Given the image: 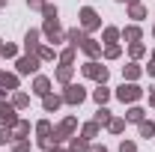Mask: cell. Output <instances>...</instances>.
Masks as SVG:
<instances>
[{"instance_id":"cell-1","label":"cell","mask_w":155,"mask_h":152,"mask_svg":"<svg viewBox=\"0 0 155 152\" xmlns=\"http://www.w3.org/2000/svg\"><path fill=\"white\" fill-rule=\"evenodd\" d=\"M81 72H84V78H93L96 84H107V66H101L98 60H87L84 66H81Z\"/></svg>"},{"instance_id":"cell-2","label":"cell","mask_w":155,"mask_h":152,"mask_svg":"<svg viewBox=\"0 0 155 152\" xmlns=\"http://www.w3.org/2000/svg\"><path fill=\"white\" fill-rule=\"evenodd\" d=\"M75 128H78V119H75V116H66L60 125L51 128V143H63L66 137H72V134H75Z\"/></svg>"},{"instance_id":"cell-3","label":"cell","mask_w":155,"mask_h":152,"mask_svg":"<svg viewBox=\"0 0 155 152\" xmlns=\"http://www.w3.org/2000/svg\"><path fill=\"white\" fill-rule=\"evenodd\" d=\"M78 18H81V30H84V33H93V30L101 27V15H98L93 6H84Z\"/></svg>"},{"instance_id":"cell-4","label":"cell","mask_w":155,"mask_h":152,"mask_svg":"<svg viewBox=\"0 0 155 152\" xmlns=\"http://www.w3.org/2000/svg\"><path fill=\"white\" fill-rule=\"evenodd\" d=\"M140 95H143V90L137 87L134 81H128V84H122V87L116 90V98H119L122 104H134V101L140 98Z\"/></svg>"},{"instance_id":"cell-5","label":"cell","mask_w":155,"mask_h":152,"mask_svg":"<svg viewBox=\"0 0 155 152\" xmlns=\"http://www.w3.org/2000/svg\"><path fill=\"white\" fill-rule=\"evenodd\" d=\"M87 98V90L81 87V84H66V93H63V104H72V107H78L81 101Z\"/></svg>"},{"instance_id":"cell-6","label":"cell","mask_w":155,"mask_h":152,"mask_svg":"<svg viewBox=\"0 0 155 152\" xmlns=\"http://www.w3.org/2000/svg\"><path fill=\"white\" fill-rule=\"evenodd\" d=\"M42 33L48 36V42H63L66 39V33H63V27H60V18H45V24H42Z\"/></svg>"},{"instance_id":"cell-7","label":"cell","mask_w":155,"mask_h":152,"mask_svg":"<svg viewBox=\"0 0 155 152\" xmlns=\"http://www.w3.org/2000/svg\"><path fill=\"white\" fill-rule=\"evenodd\" d=\"M39 63H42V60H39L36 54H24V57H18V63H15V66H18V75H36Z\"/></svg>"},{"instance_id":"cell-8","label":"cell","mask_w":155,"mask_h":152,"mask_svg":"<svg viewBox=\"0 0 155 152\" xmlns=\"http://www.w3.org/2000/svg\"><path fill=\"white\" fill-rule=\"evenodd\" d=\"M0 122H3L6 128H12V125L18 122V116H15V104H12V101H3V98H0Z\"/></svg>"},{"instance_id":"cell-9","label":"cell","mask_w":155,"mask_h":152,"mask_svg":"<svg viewBox=\"0 0 155 152\" xmlns=\"http://www.w3.org/2000/svg\"><path fill=\"white\" fill-rule=\"evenodd\" d=\"M81 51H84L90 60H98V57H101V42H96V39H90V36H84V42H81Z\"/></svg>"},{"instance_id":"cell-10","label":"cell","mask_w":155,"mask_h":152,"mask_svg":"<svg viewBox=\"0 0 155 152\" xmlns=\"http://www.w3.org/2000/svg\"><path fill=\"white\" fill-rule=\"evenodd\" d=\"M39 39H42V30H27V36H24V51L27 54H36V48L42 45Z\"/></svg>"},{"instance_id":"cell-11","label":"cell","mask_w":155,"mask_h":152,"mask_svg":"<svg viewBox=\"0 0 155 152\" xmlns=\"http://www.w3.org/2000/svg\"><path fill=\"white\" fill-rule=\"evenodd\" d=\"M54 78H57V84H63V87H66V84H72V78H75V66H72V63H63Z\"/></svg>"},{"instance_id":"cell-12","label":"cell","mask_w":155,"mask_h":152,"mask_svg":"<svg viewBox=\"0 0 155 152\" xmlns=\"http://www.w3.org/2000/svg\"><path fill=\"white\" fill-rule=\"evenodd\" d=\"M119 36L131 45V42H140V39H143V30H140L137 24H128V27H122V30H119Z\"/></svg>"},{"instance_id":"cell-13","label":"cell","mask_w":155,"mask_h":152,"mask_svg":"<svg viewBox=\"0 0 155 152\" xmlns=\"http://www.w3.org/2000/svg\"><path fill=\"white\" fill-rule=\"evenodd\" d=\"M0 90H3V93H15V90H18V75L0 72Z\"/></svg>"},{"instance_id":"cell-14","label":"cell","mask_w":155,"mask_h":152,"mask_svg":"<svg viewBox=\"0 0 155 152\" xmlns=\"http://www.w3.org/2000/svg\"><path fill=\"white\" fill-rule=\"evenodd\" d=\"M60 104H63V95H54V93L42 95V107H45L48 114H54V111H60Z\"/></svg>"},{"instance_id":"cell-15","label":"cell","mask_w":155,"mask_h":152,"mask_svg":"<svg viewBox=\"0 0 155 152\" xmlns=\"http://www.w3.org/2000/svg\"><path fill=\"white\" fill-rule=\"evenodd\" d=\"M33 93H36V95H48V93H51V78L36 75V81H33Z\"/></svg>"},{"instance_id":"cell-16","label":"cell","mask_w":155,"mask_h":152,"mask_svg":"<svg viewBox=\"0 0 155 152\" xmlns=\"http://www.w3.org/2000/svg\"><path fill=\"white\" fill-rule=\"evenodd\" d=\"M84 36H87V33H84L81 27H72V30H66V42H69L72 48H81V42H84Z\"/></svg>"},{"instance_id":"cell-17","label":"cell","mask_w":155,"mask_h":152,"mask_svg":"<svg viewBox=\"0 0 155 152\" xmlns=\"http://www.w3.org/2000/svg\"><path fill=\"white\" fill-rule=\"evenodd\" d=\"M140 75H143V69L137 66V60H134V63H128V66H122V78H125V81H137Z\"/></svg>"},{"instance_id":"cell-18","label":"cell","mask_w":155,"mask_h":152,"mask_svg":"<svg viewBox=\"0 0 155 152\" xmlns=\"http://www.w3.org/2000/svg\"><path fill=\"white\" fill-rule=\"evenodd\" d=\"M137 131H140V137L149 140V137H155V122L152 119H140V122H137Z\"/></svg>"},{"instance_id":"cell-19","label":"cell","mask_w":155,"mask_h":152,"mask_svg":"<svg viewBox=\"0 0 155 152\" xmlns=\"http://www.w3.org/2000/svg\"><path fill=\"white\" fill-rule=\"evenodd\" d=\"M107 98H110V90H107L104 84H98L96 90H93V101H96V104H107Z\"/></svg>"},{"instance_id":"cell-20","label":"cell","mask_w":155,"mask_h":152,"mask_svg":"<svg viewBox=\"0 0 155 152\" xmlns=\"http://www.w3.org/2000/svg\"><path fill=\"white\" fill-rule=\"evenodd\" d=\"M69 149L72 152H90V140H87V137H84V134H81V137H72V143H69Z\"/></svg>"},{"instance_id":"cell-21","label":"cell","mask_w":155,"mask_h":152,"mask_svg":"<svg viewBox=\"0 0 155 152\" xmlns=\"http://www.w3.org/2000/svg\"><path fill=\"white\" fill-rule=\"evenodd\" d=\"M36 57L42 60V63H51V60H57V51L48 48V45H39V48H36Z\"/></svg>"},{"instance_id":"cell-22","label":"cell","mask_w":155,"mask_h":152,"mask_svg":"<svg viewBox=\"0 0 155 152\" xmlns=\"http://www.w3.org/2000/svg\"><path fill=\"white\" fill-rule=\"evenodd\" d=\"M128 18L143 21V18H146V6H143V3H131V6H128Z\"/></svg>"},{"instance_id":"cell-23","label":"cell","mask_w":155,"mask_h":152,"mask_svg":"<svg viewBox=\"0 0 155 152\" xmlns=\"http://www.w3.org/2000/svg\"><path fill=\"white\" fill-rule=\"evenodd\" d=\"M27 134H30V122L27 119H18L12 125V137H27Z\"/></svg>"},{"instance_id":"cell-24","label":"cell","mask_w":155,"mask_h":152,"mask_svg":"<svg viewBox=\"0 0 155 152\" xmlns=\"http://www.w3.org/2000/svg\"><path fill=\"white\" fill-rule=\"evenodd\" d=\"M98 128H101V125H98L96 119H93V122H87V125L81 128V134H84L87 140H93V137H98Z\"/></svg>"},{"instance_id":"cell-25","label":"cell","mask_w":155,"mask_h":152,"mask_svg":"<svg viewBox=\"0 0 155 152\" xmlns=\"http://www.w3.org/2000/svg\"><path fill=\"white\" fill-rule=\"evenodd\" d=\"M140 119H146V111H143V107H128L125 122H140Z\"/></svg>"},{"instance_id":"cell-26","label":"cell","mask_w":155,"mask_h":152,"mask_svg":"<svg viewBox=\"0 0 155 152\" xmlns=\"http://www.w3.org/2000/svg\"><path fill=\"white\" fill-rule=\"evenodd\" d=\"M128 54H131V60H140L146 54V45H143V42H131V45H128Z\"/></svg>"},{"instance_id":"cell-27","label":"cell","mask_w":155,"mask_h":152,"mask_svg":"<svg viewBox=\"0 0 155 152\" xmlns=\"http://www.w3.org/2000/svg\"><path fill=\"white\" fill-rule=\"evenodd\" d=\"M110 119H114V116H110V111H107L104 104H98V111H96V122H98V125H107Z\"/></svg>"},{"instance_id":"cell-28","label":"cell","mask_w":155,"mask_h":152,"mask_svg":"<svg viewBox=\"0 0 155 152\" xmlns=\"http://www.w3.org/2000/svg\"><path fill=\"white\" fill-rule=\"evenodd\" d=\"M51 128H54V125H51L48 119H39L36 122V134L39 137H48V140H51Z\"/></svg>"},{"instance_id":"cell-29","label":"cell","mask_w":155,"mask_h":152,"mask_svg":"<svg viewBox=\"0 0 155 152\" xmlns=\"http://www.w3.org/2000/svg\"><path fill=\"white\" fill-rule=\"evenodd\" d=\"M101 54H104V60H116L119 54H122V48H119L116 42H110V45H104V51H101Z\"/></svg>"},{"instance_id":"cell-30","label":"cell","mask_w":155,"mask_h":152,"mask_svg":"<svg viewBox=\"0 0 155 152\" xmlns=\"http://www.w3.org/2000/svg\"><path fill=\"white\" fill-rule=\"evenodd\" d=\"M101 39H104V45L116 42V39H119V27H104V30H101Z\"/></svg>"},{"instance_id":"cell-31","label":"cell","mask_w":155,"mask_h":152,"mask_svg":"<svg viewBox=\"0 0 155 152\" xmlns=\"http://www.w3.org/2000/svg\"><path fill=\"white\" fill-rule=\"evenodd\" d=\"M0 57H3V60H12V57H18V48H15V45H9V42H6V45L0 42Z\"/></svg>"},{"instance_id":"cell-32","label":"cell","mask_w":155,"mask_h":152,"mask_svg":"<svg viewBox=\"0 0 155 152\" xmlns=\"http://www.w3.org/2000/svg\"><path fill=\"white\" fill-rule=\"evenodd\" d=\"M12 104H15V107H27V104H30V95L15 90V93H12Z\"/></svg>"},{"instance_id":"cell-33","label":"cell","mask_w":155,"mask_h":152,"mask_svg":"<svg viewBox=\"0 0 155 152\" xmlns=\"http://www.w3.org/2000/svg\"><path fill=\"white\" fill-rule=\"evenodd\" d=\"M107 128H110V134H122V131H125V119H119V116H114V119L107 122Z\"/></svg>"},{"instance_id":"cell-34","label":"cell","mask_w":155,"mask_h":152,"mask_svg":"<svg viewBox=\"0 0 155 152\" xmlns=\"http://www.w3.org/2000/svg\"><path fill=\"white\" fill-rule=\"evenodd\" d=\"M75 54H78V48H72V45H69V48L60 54V63H75Z\"/></svg>"},{"instance_id":"cell-35","label":"cell","mask_w":155,"mask_h":152,"mask_svg":"<svg viewBox=\"0 0 155 152\" xmlns=\"http://www.w3.org/2000/svg\"><path fill=\"white\" fill-rule=\"evenodd\" d=\"M12 152H30V140H27V137L15 140V143H12Z\"/></svg>"},{"instance_id":"cell-36","label":"cell","mask_w":155,"mask_h":152,"mask_svg":"<svg viewBox=\"0 0 155 152\" xmlns=\"http://www.w3.org/2000/svg\"><path fill=\"white\" fill-rule=\"evenodd\" d=\"M39 12H42L45 18H57V15H60V12H57V6H54V3H45V6L39 9Z\"/></svg>"},{"instance_id":"cell-37","label":"cell","mask_w":155,"mask_h":152,"mask_svg":"<svg viewBox=\"0 0 155 152\" xmlns=\"http://www.w3.org/2000/svg\"><path fill=\"white\" fill-rule=\"evenodd\" d=\"M119 152H137V143L134 140H122L119 143Z\"/></svg>"},{"instance_id":"cell-38","label":"cell","mask_w":155,"mask_h":152,"mask_svg":"<svg viewBox=\"0 0 155 152\" xmlns=\"http://www.w3.org/2000/svg\"><path fill=\"white\" fill-rule=\"evenodd\" d=\"M12 140V128H0V146H6Z\"/></svg>"},{"instance_id":"cell-39","label":"cell","mask_w":155,"mask_h":152,"mask_svg":"<svg viewBox=\"0 0 155 152\" xmlns=\"http://www.w3.org/2000/svg\"><path fill=\"white\" fill-rule=\"evenodd\" d=\"M45 3H48V0H27V6H30V9H42Z\"/></svg>"},{"instance_id":"cell-40","label":"cell","mask_w":155,"mask_h":152,"mask_svg":"<svg viewBox=\"0 0 155 152\" xmlns=\"http://www.w3.org/2000/svg\"><path fill=\"white\" fill-rule=\"evenodd\" d=\"M90 152H107L104 146H98V143H90Z\"/></svg>"},{"instance_id":"cell-41","label":"cell","mask_w":155,"mask_h":152,"mask_svg":"<svg viewBox=\"0 0 155 152\" xmlns=\"http://www.w3.org/2000/svg\"><path fill=\"white\" fill-rule=\"evenodd\" d=\"M146 72H149V78H155V57H152V63L146 66Z\"/></svg>"},{"instance_id":"cell-42","label":"cell","mask_w":155,"mask_h":152,"mask_svg":"<svg viewBox=\"0 0 155 152\" xmlns=\"http://www.w3.org/2000/svg\"><path fill=\"white\" fill-rule=\"evenodd\" d=\"M149 107H155V90L149 93Z\"/></svg>"},{"instance_id":"cell-43","label":"cell","mask_w":155,"mask_h":152,"mask_svg":"<svg viewBox=\"0 0 155 152\" xmlns=\"http://www.w3.org/2000/svg\"><path fill=\"white\" fill-rule=\"evenodd\" d=\"M48 152H66V149H60L57 143H54V146H51V149H48ZM69 152H72V149H69Z\"/></svg>"},{"instance_id":"cell-44","label":"cell","mask_w":155,"mask_h":152,"mask_svg":"<svg viewBox=\"0 0 155 152\" xmlns=\"http://www.w3.org/2000/svg\"><path fill=\"white\" fill-rule=\"evenodd\" d=\"M116 3H128V6H131V3H140V0H116Z\"/></svg>"},{"instance_id":"cell-45","label":"cell","mask_w":155,"mask_h":152,"mask_svg":"<svg viewBox=\"0 0 155 152\" xmlns=\"http://www.w3.org/2000/svg\"><path fill=\"white\" fill-rule=\"evenodd\" d=\"M0 6H6V0H0Z\"/></svg>"},{"instance_id":"cell-46","label":"cell","mask_w":155,"mask_h":152,"mask_svg":"<svg viewBox=\"0 0 155 152\" xmlns=\"http://www.w3.org/2000/svg\"><path fill=\"white\" fill-rule=\"evenodd\" d=\"M3 95H6V93H3V90H0V98H3Z\"/></svg>"},{"instance_id":"cell-47","label":"cell","mask_w":155,"mask_h":152,"mask_svg":"<svg viewBox=\"0 0 155 152\" xmlns=\"http://www.w3.org/2000/svg\"><path fill=\"white\" fill-rule=\"evenodd\" d=\"M152 36H155V27H152Z\"/></svg>"}]
</instances>
